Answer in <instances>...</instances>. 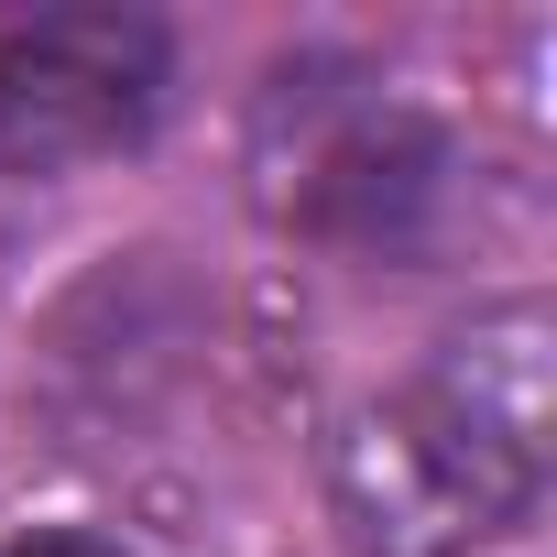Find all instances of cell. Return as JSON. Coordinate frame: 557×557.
<instances>
[{
	"mask_svg": "<svg viewBox=\"0 0 557 557\" xmlns=\"http://www.w3.org/2000/svg\"><path fill=\"white\" fill-rule=\"evenodd\" d=\"M557 448V329L535 296L481 307L339 426L329 492L361 557H459L535 513Z\"/></svg>",
	"mask_w": 557,
	"mask_h": 557,
	"instance_id": "6da1fadb",
	"label": "cell"
},
{
	"mask_svg": "<svg viewBox=\"0 0 557 557\" xmlns=\"http://www.w3.org/2000/svg\"><path fill=\"white\" fill-rule=\"evenodd\" d=\"M175 45L143 12H45L0 34V164L12 175H77L132 153L164 121Z\"/></svg>",
	"mask_w": 557,
	"mask_h": 557,
	"instance_id": "7a4b0ae2",
	"label": "cell"
},
{
	"mask_svg": "<svg viewBox=\"0 0 557 557\" xmlns=\"http://www.w3.org/2000/svg\"><path fill=\"white\" fill-rule=\"evenodd\" d=\"M12 557H121V546H99V535H34V546H12Z\"/></svg>",
	"mask_w": 557,
	"mask_h": 557,
	"instance_id": "3957f363",
	"label": "cell"
}]
</instances>
